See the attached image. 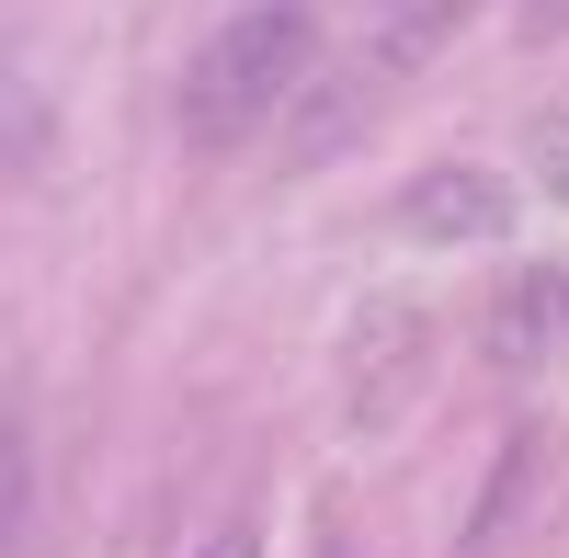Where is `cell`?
Wrapping results in <instances>:
<instances>
[{"instance_id": "cell-1", "label": "cell", "mask_w": 569, "mask_h": 558, "mask_svg": "<svg viewBox=\"0 0 569 558\" xmlns=\"http://www.w3.org/2000/svg\"><path fill=\"white\" fill-rule=\"evenodd\" d=\"M308 69H319V0H251V12H228L194 58H182L171 114H182L194 149H240L251 126H273L297 103Z\"/></svg>"}, {"instance_id": "cell-2", "label": "cell", "mask_w": 569, "mask_h": 558, "mask_svg": "<svg viewBox=\"0 0 569 558\" xmlns=\"http://www.w3.org/2000/svg\"><path fill=\"white\" fill-rule=\"evenodd\" d=\"M421 377H433V319L410 297H365L353 331H342V422L353 434H399Z\"/></svg>"}, {"instance_id": "cell-3", "label": "cell", "mask_w": 569, "mask_h": 558, "mask_svg": "<svg viewBox=\"0 0 569 558\" xmlns=\"http://www.w3.org/2000/svg\"><path fill=\"white\" fill-rule=\"evenodd\" d=\"M399 240H433V251H490L512 240V182L479 160H433L399 182Z\"/></svg>"}, {"instance_id": "cell-4", "label": "cell", "mask_w": 569, "mask_h": 558, "mask_svg": "<svg viewBox=\"0 0 569 558\" xmlns=\"http://www.w3.org/2000/svg\"><path fill=\"white\" fill-rule=\"evenodd\" d=\"M558 342H569V262L501 273V297L479 308V353L501 365V377H525V365H547Z\"/></svg>"}, {"instance_id": "cell-5", "label": "cell", "mask_w": 569, "mask_h": 558, "mask_svg": "<svg viewBox=\"0 0 569 558\" xmlns=\"http://www.w3.org/2000/svg\"><path fill=\"white\" fill-rule=\"evenodd\" d=\"M467 12H479V0H376V46H365V69L399 80V69H421V58H445Z\"/></svg>"}, {"instance_id": "cell-6", "label": "cell", "mask_w": 569, "mask_h": 558, "mask_svg": "<svg viewBox=\"0 0 569 558\" xmlns=\"http://www.w3.org/2000/svg\"><path fill=\"white\" fill-rule=\"evenodd\" d=\"M46 171V103H34V80L0 58V182H34Z\"/></svg>"}, {"instance_id": "cell-7", "label": "cell", "mask_w": 569, "mask_h": 558, "mask_svg": "<svg viewBox=\"0 0 569 558\" xmlns=\"http://www.w3.org/2000/svg\"><path fill=\"white\" fill-rule=\"evenodd\" d=\"M34 525V434H23V410H0V558L23 547Z\"/></svg>"}, {"instance_id": "cell-8", "label": "cell", "mask_w": 569, "mask_h": 558, "mask_svg": "<svg viewBox=\"0 0 569 558\" xmlns=\"http://www.w3.org/2000/svg\"><path fill=\"white\" fill-rule=\"evenodd\" d=\"M525 160H536V182H547V206H569V103H547V114L525 126Z\"/></svg>"}, {"instance_id": "cell-9", "label": "cell", "mask_w": 569, "mask_h": 558, "mask_svg": "<svg viewBox=\"0 0 569 558\" xmlns=\"http://www.w3.org/2000/svg\"><path fill=\"white\" fill-rule=\"evenodd\" d=\"M194 558H262V525H240V514H228V525H217Z\"/></svg>"}, {"instance_id": "cell-10", "label": "cell", "mask_w": 569, "mask_h": 558, "mask_svg": "<svg viewBox=\"0 0 569 558\" xmlns=\"http://www.w3.org/2000/svg\"><path fill=\"white\" fill-rule=\"evenodd\" d=\"M525 34H536V46H558V34H569V0H525Z\"/></svg>"}, {"instance_id": "cell-11", "label": "cell", "mask_w": 569, "mask_h": 558, "mask_svg": "<svg viewBox=\"0 0 569 558\" xmlns=\"http://www.w3.org/2000/svg\"><path fill=\"white\" fill-rule=\"evenodd\" d=\"M319 558H342V536H319Z\"/></svg>"}]
</instances>
